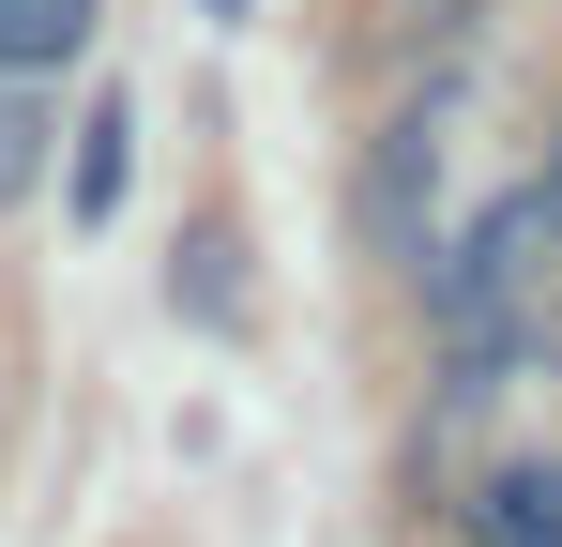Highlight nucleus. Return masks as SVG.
Segmentation results:
<instances>
[{
	"mask_svg": "<svg viewBox=\"0 0 562 547\" xmlns=\"http://www.w3.org/2000/svg\"><path fill=\"white\" fill-rule=\"evenodd\" d=\"M441 153H457V77H426L395 122L366 137V182H350V228H366L380 274H441Z\"/></svg>",
	"mask_w": 562,
	"mask_h": 547,
	"instance_id": "nucleus-1",
	"label": "nucleus"
},
{
	"mask_svg": "<svg viewBox=\"0 0 562 547\" xmlns=\"http://www.w3.org/2000/svg\"><path fill=\"white\" fill-rule=\"evenodd\" d=\"M122 182H137V91H106L92 122L61 137V213L77 228H122Z\"/></svg>",
	"mask_w": 562,
	"mask_h": 547,
	"instance_id": "nucleus-2",
	"label": "nucleus"
},
{
	"mask_svg": "<svg viewBox=\"0 0 562 547\" xmlns=\"http://www.w3.org/2000/svg\"><path fill=\"white\" fill-rule=\"evenodd\" d=\"M471 547H562V456H502L471 487Z\"/></svg>",
	"mask_w": 562,
	"mask_h": 547,
	"instance_id": "nucleus-3",
	"label": "nucleus"
},
{
	"mask_svg": "<svg viewBox=\"0 0 562 547\" xmlns=\"http://www.w3.org/2000/svg\"><path fill=\"white\" fill-rule=\"evenodd\" d=\"M106 0H0V77H61V62H92Z\"/></svg>",
	"mask_w": 562,
	"mask_h": 547,
	"instance_id": "nucleus-4",
	"label": "nucleus"
},
{
	"mask_svg": "<svg viewBox=\"0 0 562 547\" xmlns=\"http://www.w3.org/2000/svg\"><path fill=\"white\" fill-rule=\"evenodd\" d=\"M46 153H61V122H46V77H0V213L46 182Z\"/></svg>",
	"mask_w": 562,
	"mask_h": 547,
	"instance_id": "nucleus-5",
	"label": "nucleus"
},
{
	"mask_svg": "<svg viewBox=\"0 0 562 547\" xmlns=\"http://www.w3.org/2000/svg\"><path fill=\"white\" fill-rule=\"evenodd\" d=\"M168 304H183L198 335H228V320H244V274H228V228H198L183 259H168Z\"/></svg>",
	"mask_w": 562,
	"mask_h": 547,
	"instance_id": "nucleus-6",
	"label": "nucleus"
},
{
	"mask_svg": "<svg viewBox=\"0 0 562 547\" xmlns=\"http://www.w3.org/2000/svg\"><path fill=\"white\" fill-rule=\"evenodd\" d=\"M244 15H259V0H198V31H244Z\"/></svg>",
	"mask_w": 562,
	"mask_h": 547,
	"instance_id": "nucleus-7",
	"label": "nucleus"
}]
</instances>
